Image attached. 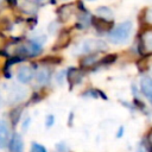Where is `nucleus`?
<instances>
[{
  "label": "nucleus",
  "mask_w": 152,
  "mask_h": 152,
  "mask_svg": "<svg viewBox=\"0 0 152 152\" xmlns=\"http://www.w3.org/2000/svg\"><path fill=\"white\" fill-rule=\"evenodd\" d=\"M71 42V34H70V31L69 30H63L58 38L56 39L55 42V45L52 46V50L56 51V50H62L64 48H66Z\"/></svg>",
  "instance_id": "39448f33"
},
{
  "label": "nucleus",
  "mask_w": 152,
  "mask_h": 152,
  "mask_svg": "<svg viewBox=\"0 0 152 152\" xmlns=\"http://www.w3.org/2000/svg\"><path fill=\"white\" fill-rule=\"evenodd\" d=\"M148 62H150L148 56H144V57H141V58L137 62V68H138V70H139L140 72L146 71V70L148 69V64H150Z\"/></svg>",
  "instance_id": "dca6fc26"
},
{
  "label": "nucleus",
  "mask_w": 152,
  "mask_h": 152,
  "mask_svg": "<svg viewBox=\"0 0 152 152\" xmlns=\"http://www.w3.org/2000/svg\"><path fill=\"white\" fill-rule=\"evenodd\" d=\"M42 40H30L27 43H24L21 45H19L15 49V56H19L21 58H26V57H33L40 53L42 51Z\"/></svg>",
  "instance_id": "f257e3e1"
},
{
  "label": "nucleus",
  "mask_w": 152,
  "mask_h": 152,
  "mask_svg": "<svg viewBox=\"0 0 152 152\" xmlns=\"http://www.w3.org/2000/svg\"><path fill=\"white\" fill-rule=\"evenodd\" d=\"M56 150L57 152H66V148H65V145L63 142H58L56 145Z\"/></svg>",
  "instance_id": "5701e85b"
},
{
  "label": "nucleus",
  "mask_w": 152,
  "mask_h": 152,
  "mask_svg": "<svg viewBox=\"0 0 152 152\" xmlns=\"http://www.w3.org/2000/svg\"><path fill=\"white\" fill-rule=\"evenodd\" d=\"M131 31H132V23L131 21H124L109 32L108 38L112 43H115V44L122 43V42L127 40Z\"/></svg>",
  "instance_id": "f03ea898"
},
{
  "label": "nucleus",
  "mask_w": 152,
  "mask_h": 152,
  "mask_svg": "<svg viewBox=\"0 0 152 152\" xmlns=\"http://www.w3.org/2000/svg\"><path fill=\"white\" fill-rule=\"evenodd\" d=\"M7 138H8V127L6 122L0 121V148L4 147V145L7 141Z\"/></svg>",
  "instance_id": "ddd939ff"
},
{
  "label": "nucleus",
  "mask_w": 152,
  "mask_h": 152,
  "mask_svg": "<svg viewBox=\"0 0 152 152\" xmlns=\"http://www.w3.org/2000/svg\"><path fill=\"white\" fill-rule=\"evenodd\" d=\"M32 1H36V2H44L45 0H32Z\"/></svg>",
  "instance_id": "a878e982"
},
{
  "label": "nucleus",
  "mask_w": 152,
  "mask_h": 152,
  "mask_svg": "<svg viewBox=\"0 0 152 152\" xmlns=\"http://www.w3.org/2000/svg\"><path fill=\"white\" fill-rule=\"evenodd\" d=\"M122 134H124V127H120V129H119L118 133H116V137H118V138H121Z\"/></svg>",
  "instance_id": "393cba45"
},
{
  "label": "nucleus",
  "mask_w": 152,
  "mask_h": 152,
  "mask_svg": "<svg viewBox=\"0 0 152 152\" xmlns=\"http://www.w3.org/2000/svg\"><path fill=\"white\" fill-rule=\"evenodd\" d=\"M50 77H51V72L48 68H40L36 74V80L42 86L46 84L50 81Z\"/></svg>",
  "instance_id": "9b49d317"
},
{
  "label": "nucleus",
  "mask_w": 152,
  "mask_h": 152,
  "mask_svg": "<svg viewBox=\"0 0 152 152\" xmlns=\"http://www.w3.org/2000/svg\"><path fill=\"white\" fill-rule=\"evenodd\" d=\"M96 13L99 17H102V18H106V19H109L112 20L113 19V12L109 7H106V6H101V7H97L96 8Z\"/></svg>",
  "instance_id": "4468645a"
},
{
  "label": "nucleus",
  "mask_w": 152,
  "mask_h": 152,
  "mask_svg": "<svg viewBox=\"0 0 152 152\" xmlns=\"http://www.w3.org/2000/svg\"><path fill=\"white\" fill-rule=\"evenodd\" d=\"M144 43H145L146 50H151V51H152V33H150V34L146 37V39L144 40Z\"/></svg>",
  "instance_id": "aec40b11"
},
{
  "label": "nucleus",
  "mask_w": 152,
  "mask_h": 152,
  "mask_svg": "<svg viewBox=\"0 0 152 152\" xmlns=\"http://www.w3.org/2000/svg\"><path fill=\"white\" fill-rule=\"evenodd\" d=\"M82 76H83L82 70H81V69H77V68H70V69L66 71V80L69 81L70 89H71L74 86H76L77 83L81 82Z\"/></svg>",
  "instance_id": "423d86ee"
},
{
  "label": "nucleus",
  "mask_w": 152,
  "mask_h": 152,
  "mask_svg": "<svg viewBox=\"0 0 152 152\" xmlns=\"http://www.w3.org/2000/svg\"><path fill=\"white\" fill-rule=\"evenodd\" d=\"M31 152H46V148L38 142H33L31 146Z\"/></svg>",
  "instance_id": "6ab92c4d"
},
{
  "label": "nucleus",
  "mask_w": 152,
  "mask_h": 152,
  "mask_svg": "<svg viewBox=\"0 0 152 152\" xmlns=\"http://www.w3.org/2000/svg\"><path fill=\"white\" fill-rule=\"evenodd\" d=\"M32 76H33V70L28 65H23L17 71V78L21 83H28L32 80Z\"/></svg>",
  "instance_id": "0eeeda50"
},
{
  "label": "nucleus",
  "mask_w": 152,
  "mask_h": 152,
  "mask_svg": "<svg viewBox=\"0 0 152 152\" xmlns=\"http://www.w3.org/2000/svg\"><path fill=\"white\" fill-rule=\"evenodd\" d=\"M106 49H107V44L99 39H87L81 45V50L86 53H96Z\"/></svg>",
  "instance_id": "20e7f679"
},
{
  "label": "nucleus",
  "mask_w": 152,
  "mask_h": 152,
  "mask_svg": "<svg viewBox=\"0 0 152 152\" xmlns=\"http://www.w3.org/2000/svg\"><path fill=\"white\" fill-rule=\"evenodd\" d=\"M6 2L10 6H17L18 5V0H6Z\"/></svg>",
  "instance_id": "b1692460"
},
{
  "label": "nucleus",
  "mask_w": 152,
  "mask_h": 152,
  "mask_svg": "<svg viewBox=\"0 0 152 152\" xmlns=\"http://www.w3.org/2000/svg\"><path fill=\"white\" fill-rule=\"evenodd\" d=\"M118 59V55L116 53H107L106 56H103L99 63L102 64V65H109V64H113L114 62H116Z\"/></svg>",
  "instance_id": "2eb2a0df"
},
{
  "label": "nucleus",
  "mask_w": 152,
  "mask_h": 152,
  "mask_svg": "<svg viewBox=\"0 0 152 152\" xmlns=\"http://www.w3.org/2000/svg\"><path fill=\"white\" fill-rule=\"evenodd\" d=\"M42 63H53V64H58L59 62H62L61 57H56V56H46L44 57L42 61Z\"/></svg>",
  "instance_id": "a211bd4d"
},
{
  "label": "nucleus",
  "mask_w": 152,
  "mask_h": 152,
  "mask_svg": "<svg viewBox=\"0 0 152 152\" xmlns=\"http://www.w3.org/2000/svg\"><path fill=\"white\" fill-rule=\"evenodd\" d=\"M72 11H74V5L72 4H65V5H62L57 8L56 13H57V17H58V20L59 21H66L71 14H72Z\"/></svg>",
  "instance_id": "6e6552de"
},
{
  "label": "nucleus",
  "mask_w": 152,
  "mask_h": 152,
  "mask_svg": "<svg viewBox=\"0 0 152 152\" xmlns=\"http://www.w3.org/2000/svg\"><path fill=\"white\" fill-rule=\"evenodd\" d=\"M96 63H99L97 61V57H96V53H89L88 56L83 57L80 62V66L81 68H90L93 65H95Z\"/></svg>",
  "instance_id": "f8f14e48"
},
{
  "label": "nucleus",
  "mask_w": 152,
  "mask_h": 152,
  "mask_svg": "<svg viewBox=\"0 0 152 152\" xmlns=\"http://www.w3.org/2000/svg\"><path fill=\"white\" fill-rule=\"evenodd\" d=\"M10 152H23L24 151V142L21 139V135L18 133H14L10 140L8 144Z\"/></svg>",
  "instance_id": "1a4fd4ad"
},
{
  "label": "nucleus",
  "mask_w": 152,
  "mask_h": 152,
  "mask_svg": "<svg viewBox=\"0 0 152 152\" xmlns=\"http://www.w3.org/2000/svg\"><path fill=\"white\" fill-rule=\"evenodd\" d=\"M90 25L100 33H107L110 32L114 27L113 20L99 17V15H90Z\"/></svg>",
  "instance_id": "7ed1b4c3"
},
{
  "label": "nucleus",
  "mask_w": 152,
  "mask_h": 152,
  "mask_svg": "<svg viewBox=\"0 0 152 152\" xmlns=\"http://www.w3.org/2000/svg\"><path fill=\"white\" fill-rule=\"evenodd\" d=\"M146 140H147V145H146V147H147L148 152H152V129L148 132Z\"/></svg>",
  "instance_id": "412c9836"
},
{
  "label": "nucleus",
  "mask_w": 152,
  "mask_h": 152,
  "mask_svg": "<svg viewBox=\"0 0 152 152\" xmlns=\"http://www.w3.org/2000/svg\"><path fill=\"white\" fill-rule=\"evenodd\" d=\"M53 122H55V116L53 115H48L46 116V120H45V126L46 127H51L52 125H53Z\"/></svg>",
  "instance_id": "4be33fe9"
},
{
  "label": "nucleus",
  "mask_w": 152,
  "mask_h": 152,
  "mask_svg": "<svg viewBox=\"0 0 152 152\" xmlns=\"http://www.w3.org/2000/svg\"><path fill=\"white\" fill-rule=\"evenodd\" d=\"M20 115H21V108H15L11 112L10 116H11V121H12V125L15 126L20 119Z\"/></svg>",
  "instance_id": "f3484780"
},
{
  "label": "nucleus",
  "mask_w": 152,
  "mask_h": 152,
  "mask_svg": "<svg viewBox=\"0 0 152 152\" xmlns=\"http://www.w3.org/2000/svg\"><path fill=\"white\" fill-rule=\"evenodd\" d=\"M140 89L142 94L152 102V78L148 76H144L140 81Z\"/></svg>",
  "instance_id": "9d476101"
},
{
  "label": "nucleus",
  "mask_w": 152,
  "mask_h": 152,
  "mask_svg": "<svg viewBox=\"0 0 152 152\" xmlns=\"http://www.w3.org/2000/svg\"><path fill=\"white\" fill-rule=\"evenodd\" d=\"M50 2L51 4H56V0H50Z\"/></svg>",
  "instance_id": "bb28decb"
},
{
  "label": "nucleus",
  "mask_w": 152,
  "mask_h": 152,
  "mask_svg": "<svg viewBox=\"0 0 152 152\" xmlns=\"http://www.w3.org/2000/svg\"><path fill=\"white\" fill-rule=\"evenodd\" d=\"M89 1H94V0H89Z\"/></svg>",
  "instance_id": "cd10ccee"
}]
</instances>
